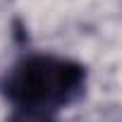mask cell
<instances>
[{"label":"cell","instance_id":"1","mask_svg":"<svg viewBox=\"0 0 122 122\" xmlns=\"http://www.w3.org/2000/svg\"><path fill=\"white\" fill-rule=\"evenodd\" d=\"M86 72L79 62L60 55H26L7 70L3 93L17 110L50 115L70 105L84 91Z\"/></svg>","mask_w":122,"mask_h":122},{"label":"cell","instance_id":"2","mask_svg":"<svg viewBox=\"0 0 122 122\" xmlns=\"http://www.w3.org/2000/svg\"><path fill=\"white\" fill-rule=\"evenodd\" d=\"M10 122H53L50 115H43V112H29V110H17L12 115Z\"/></svg>","mask_w":122,"mask_h":122}]
</instances>
